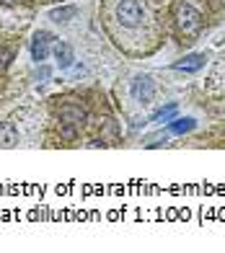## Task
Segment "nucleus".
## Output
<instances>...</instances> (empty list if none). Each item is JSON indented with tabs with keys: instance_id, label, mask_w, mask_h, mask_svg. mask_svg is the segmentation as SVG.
<instances>
[{
	"instance_id": "1a4fd4ad",
	"label": "nucleus",
	"mask_w": 225,
	"mask_h": 253,
	"mask_svg": "<svg viewBox=\"0 0 225 253\" xmlns=\"http://www.w3.org/2000/svg\"><path fill=\"white\" fill-rule=\"evenodd\" d=\"M194 126H197V122L186 117V119H176V122L171 124V132H174V134H184V132H192Z\"/></svg>"
},
{
	"instance_id": "7ed1b4c3",
	"label": "nucleus",
	"mask_w": 225,
	"mask_h": 253,
	"mask_svg": "<svg viewBox=\"0 0 225 253\" xmlns=\"http://www.w3.org/2000/svg\"><path fill=\"white\" fill-rule=\"evenodd\" d=\"M132 96L140 103H148L153 98V80L148 75H137L132 80Z\"/></svg>"
},
{
	"instance_id": "9b49d317",
	"label": "nucleus",
	"mask_w": 225,
	"mask_h": 253,
	"mask_svg": "<svg viewBox=\"0 0 225 253\" xmlns=\"http://www.w3.org/2000/svg\"><path fill=\"white\" fill-rule=\"evenodd\" d=\"M54 21H67L70 16H75V8H57V10H52L49 13Z\"/></svg>"
},
{
	"instance_id": "9d476101",
	"label": "nucleus",
	"mask_w": 225,
	"mask_h": 253,
	"mask_svg": "<svg viewBox=\"0 0 225 253\" xmlns=\"http://www.w3.org/2000/svg\"><path fill=\"white\" fill-rule=\"evenodd\" d=\"M176 114V103H168L166 109H161V111H155L153 114V122H168Z\"/></svg>"
},
{
	"instance_id": "f03ea898",
	"label": "nucleus",
	"mask_w": 225,
	"mask_h": 253,
	"mask_svg": "<svg viewBox=\"0 0 225 253\" xmlns=\"http://www.w3.org/2000/svg\"><path fill=\"white\" fill-rule=\"evenodd\" d=\"M176 21H179V29L184 31V37H194V34H199V29H202V16L186 3L176 10Z\"/></svg>"
},
{
	"instance_id": "0eeeda50",
	"label": "nucleus",
	"mask_w": 225,
	"mask_h": 253,
	"mask_svg": "<svg viewBox=\"0 0 225 253\" xmlns=\"http://www.w3.org/2000/svg\"><path fill=\"white\" fill-rule=\"evenodd\" d=\"M54 57H57V62H60V67H62V70H67V67L73 65V49L67 47L65 42H60L57 47H54Z\"/></svg>"
},
{
	"instance_id": "20e7f679",
	"label": "nucleus",
	"mask_w": 225,
	"mask_h": 253,
	"mask_svg": "<svg viewBox=\"0 0 225 253\" xmlns=\"http://www.w3.org/2000/svg\"><path fill=\"white\" fill-rule=\"evenodd\" d=\"M49 42H52V34H47V31H39L37 37H34V42H31V57H34L37 62H42L44 57H47Z\"/></svg>"
},
{
	"instance_id": "f257e3e1",
	"label": "nucleus",
	"mask_w": 225,
	"mask_h": 253,
	"mask_svg": "<svg viewBox=\"0 0 225 253\" xmlns=\"http://www.w3.org/2000/svg\"><path fill=\"white\" fill-rule=\"evenodd\" d=\"M117 18H119V24L127 26V29L140 26L142 18H145V5L140 0H122L117 5Z\"/></svg>"
},
{
	"instance_id": "6e6552de",
	"label": "nucleus",
	"mask_w": 225,
	"mask_h": 253,
	"mask_svg": "<svg viewBox=\"0 0 225 253\" xmlns=\"http://www.w3.org/2000/svg\"><path fill=\"white\" fill-rule=\"evenodd\" d=\"M60 117L65 124H81L83 122V109H78V106H65L60 111Z\"/></svg>"
},
{
	"instance_id": "39448f33",
	"label": "nucleus",
	"mask_w": 225,
	"mask_h": 253,
	"mask_svg": "<svg viewBox=\"0 0 225 253\" xmlns=\"http://www.w3.org/2000/svg\"><path fill=\"white\" fill-rule=\"evenodd\" d=\"M202 65H205V54H189V57H184L181 62H176V65H174V70H181V73H197Z\"/></svg>"
},
{
	"instance_id": "423d86ee",
	"label": "nucleus",
	"mask_w": 225,
	"mask_h": 253,
	"mask_svg": "<svg viewBox=\"0 0 225 253\" xmlns=\"http://www.w3.org/2000/svg\"><path fill=\"white\" fill-rule=\"evenodd\" d=\"M18 142V132H16V124L13 122H5L0 126V147H13Z\"/></svg>"
}]
</instances>
